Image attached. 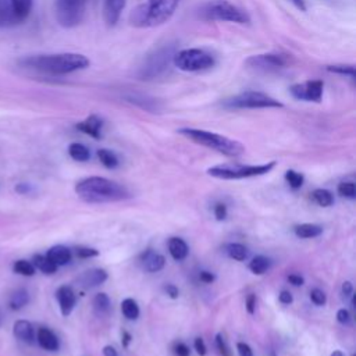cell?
Instances as JSON below:
<instances>
[{
	"instance_id": "6da1fadb",
	"label": "cell",
	"mask_w": 356,
	"mask_h": 356,
	"mask_svg": "<svg viewBox=\"0 0 356 356\" xmlns=\"http://www.w3.org/2000/svg\"><path fill=\"white\" fill-rule=\"evenodd\" d=\"M22 64L28 68L51 74L65 75L89 67L90 61L86 56L79 53H57V54H40L22 60Z\"/></svg>"
},
{
	"instance_id": "7a4b0ae2",
	"label": "cell",
	"mask_w": 356,
	"mask_h": 356,
	"mask_svg": "<svg viewBox=\"0 0 356 356\" xmlns=\"http://www.w3.org/2000/svg\"><path fill=\"white\" fill-rule=\"evenodd\" d=\"M76 195L88 203L120 202L131 197L128 189L103 177H89L75 185Z\"/></svg>"
},
{
	"instance_id": "3957f363",
	"label": "cell",
	"mask_w": 356,
	"mask_h": 356,
	"mask_svg": "<svg viewBox=\"0 0 356 356\" xmlns=\"http://www.w3.org/2000/svg\"><path fill=\"white\" fill-rule=\"evenodd\" d=\"M179 0H146L132 10L129 22L136 28H153L167 22L175 13Z\"/></svg>"
},
{
	"instance_id": "277c9868",
	"label": "cell",
	"mask_w": 356,
	"mask_h": 356,
	"mask_svg": "<svg viewBox=\"0 0 356 356\" xmlns=\"http://www.w3.org/2000/svg\"><path fill=\"white\" fill-rule=\"evenodd\" d=\"M178 134L188 138L189 140L206 146L209 149H213L221 154H225L228 157H236L241 156L245 152V147L241 142L227 138L224 135L210 132L206 129H197V128H181L178 129Z\"/></svg>"
},
{
	"instance_id": "5b68a950",
	"label": "cell",
	"mask_w": 356,
	"mask_h": 356,
	"mask_svg": "<svg viewBox=\"0 0 356 356\" xmlns=\"http://www.w3.org/2000/svg\"><path fill=\"white\" fill-rule=\"evenodd\" d=\"M174 54H175V46L171 43H165L154 49L143 60L142 65L139 67L138 76L146 81L163 76L168 71L170 65L172 64Z\"/></svg>"
},
{
	"instance_id": "8992f818",
	"label": "cell",
	"mask_w": 356,
	"mask_h": 356,
	"mask_svg": "<svg viewBox=\"0 0 356 356\" xmlns=\"http://www.w3.org/2000/svg\"><path fill=\"white\" fill-rule=\"evenodd\" d=\"M202 19L206 21H225L235 24H249V14L228 0H211L202 6L199 13Z\"/></svg>"
},
{
	"instance_id": "52a82bcc",
	"label": "cell",
	"mask_w": 356,
	"mask_h": 356,
	"mask_svg": "<svg viewBox=\"0 0 356 356\" xmlns=\"http://www.w3.org/2000/svg\"><path fill=\"white\" fill-rule=\"evenodd\" d=\"M172 64L185 72H199V71H206L216 64L214 56L199 47H189V49H182L179 51H175Z\"/></svg>"
},
{
	"instance_id": "ba28073f",
	"label": "cell",
	"mask_w": 356,
	"mask_h": 356,
	"mask_svg": "<svg viewBox=\"0 0 356 356\" xmlns=\"http://www.w3.org/2000/svg\"><path fill=\"white\" fill-rule=\"evenodd\" d=\"M275 164H277L275 161H268L266 164H257V165L220 164V165L210 167L207 170V174L220 179H241V178L264 175L270 172L275 167Z\"/></svg>"
},
{
	"instance_id": "9c48e42d",
	"label": "cell",
	"mask_w": 356,
	"mask_h": 356,
	"mask_svg": "<svg viewBox=\"0 0 356 356\" xmlns=\"http://www.w3.org/2000/svg\"><path fill=\"white\" fill-rule=\"evenodd\" d=\"M222 106L227 108H278L282 107V103L267 93L257 90H245L225 99L222 102Z\"/></svg>"
},
{
	"instance_id": "30bf717a",
	"label": "cell",
	"mask_w": 356,
	"mask_h": 356,
	"mask_svg": "<svg viewBox=\"0 0 356 356\" xmlns=\"http://www.w3.org/2000/svg\"><path fill=\"white\" fill-rule=\"evenodd\" d=\"M88 0H56V18L64 28L79 25L85 17Z\"/></svg>"
},
{
	"instance_id": "8fae6325",
	"label": "cell",
	"mask_w": 356,
	"mask_h": 356,
	"mask_svg": "<svg viewBox=\"0 0 356 356\" xmlns=\"http://www.w3.org/2000/svg\"><path fill=\"white\" fill-rule=\"evenodd\" d=\"M245 63L250 70L260 72H274L288 67L291 63V56L281 51H270L250 56Z\"/></svg>"
},
{
	"instance_id": "7c38bea8",
	"label": "cell",
	"mask_w": 356,
	"mask_h": 356,
	"mask_svg": "<svg viewBox=\"0 0 356 356\" xmlns=\"http://www.w3.org/2000/svg\"><path fill=\"white\" fill-rule=\"evenodd\" d=\"M324 92V82L320 79H310L300 83H295L289 88V93L303 102H314L320 103Z\"/></svg>"
},
{
	"instance_id": "4fadbf2b",
	"label": "cell",
	"mask_w": 356,
	"mask_h": 356,
	"mask_svg": "<svg viewBox=\"0 0 356 356\" xmlns=\"http://www.w3.org/2000/svg\"><path fill=\"white\" fill-rule=\"evenodd\" d=\"M127 0H104L103 1V18L108 26H114L120 17L122 10L125 8Z\"/></svg>"
},
{
	"instance_id": "5bb4252c",
	"label": "cell",
	"mask_w": 356,
	"mask_h": 356,
	"mask_svg": "<svg viewBox=\"0 0 356 356\" xmlns=\"http://www.w3.org/2000/svg\"><path fill=\"white\" fill-rule=\"evenodd\" d=\"M56 298L58 300L61 314L67 317L72 312V309L75 306V302H76V298H75V293H74L72 288L68 286V285H61L56 291Z\"/></svg>"
},
{
	"instance_id": "9a60e30c",
	"label": "cell",
	"mask_w": 356,
	"mask_h": 356,
	"mask_svg": "<svg viewBox=\"0 0 356 356\" xmlns=\"http://www.w3.org/2000/svg\"><path fill=\"white\" fill-rule=\"evenodd\" d=\"M102 128H103V120L96 114H90L83 121L76 124V129H79L81 132L92 136L95 139L102 138Z\"/></svg>"
},
{
	"instance_id": "2e32d148",
	"label": "cell",
	"mask_w": 356,
	"mask_h": 356,
	"mask_svg": "<svg viewBox=\"0 0 356 356\" xmlns=\"http://www.w3.org/2000/svg\"><path fill=\"white\" fill-rule=\"evenodd\" d=\"M107 280V273L103 268H90L83 271L79 277H78V285L83 286V288H93L97 286L100 284H103Z\"/></svg>"
},
{
	"instance_id": "e0dca14e",
	"label": "cell",
	"mask_w": 356,
	"mask_h": 356,
	"mask_svg": "<svg viewBox=\"0 0 356 356\" xmlns=\"http://www.w3.org/2000/svg\"><path fill=\"white\" fill-rule=\"evenodd\" d=\"M164 263H165L164 256L152 249H147L140 254V264L149 273L160 271L164 267Z\"/></svg>"
},
{
	"instance_id": "ac0fdd59",
	"label": "cell",
	"mask_w": 356,
	"mask_h": 356,
	"mask_svg": "<svg viewBox=\"0 0 356 356\" xmlns=\"http://www.w3.org/2000/svg\"><path fill=\"white\" fill-rule=\"evenodd\" d=\"M13 334L17 339H19L25 343H33V341H35L33 327L26 320H17L13 325Z\"/></svg>"
},
{
	"instance_id": "d6986e66",
	"label": "cell",
	"mask_w": 356,
	"mask_h": 356,
	"mask_svg": "<svg viewBox=\"0 0 356 356\" xmlns=\"http://www.w3.org/2000/svg\"><path fill=\"white\" fill-rule=\"evenodd\" d=\"M32 3L33 0H10L8 1L15 22H22L28 18L32 10Z\"/></svg>"
},
{
	"instance_id": "ffe728a7",
	"label": "cell",
	"mask_w": 356,
	"mask_h": 356,
	"mask_svg": "<svg viewBox=\"0 0 356 356\" xmlns=\"http://www.w3.org/2000/svg\"><path fill=\"white\" fill-rule=\"evenodd\" d=\"M46 256L58 267V266H65L71 261V250L67 246L63 245H56L53 248H50L46 253Z\"/></svg>"
},
{
	"instance_id": "44dd1931",
	"label": "cell",
	"mask_w": 356,
	"mask_h": 356,
	"mask_svg": "<svg viewBox=\"0 0 356 356\" xmlns=\"http://www.w3.org/2000/svg\"><path fill=\"white\" fill-rule=\"evenodd\" d=\"M39 345L44 349V350H50V352H54L58 349V339L56 337V334L46 328V327H40L38 330V337H36Z\"/></svg>"
},
{
	"instance_id": "7402d4cb",
	"label": "cell",
	"mask_w": 356,
	"mask_h": 356,
	"mask_svg": "<svg viewBox=\"0 0 356 356\" xmlns=\"http://www.w3.org/2000/svg\"><path fill=\"white\" fill-rule=\"evenodd\" d=\"M188 245L184 239L174 236L168 241V252L174 260H184L188 256Z\"/></svg>"
},
{
	"instance_id": "603a6c76",
	"label": "cell",
	"mask_w": 356,
	"mask_h": 356,
	"mask_svg": "<svg viewBox=\"0 0 356 356\" xmlns=\"http://www.w3.org/2000/svg\"><path fill=\"white\" fill-rule=\"evenodd\" d=\"M127 100L139 106L140 108H145L147 111L156 113L159 110V104L156 102V99H152L149 96H143V95H128Z\"/></svg>"
},
{
	"instance_id": "cb8c5ba5",
	"label": "cell",
	"mask_w": 356,
	"mask_h": 356,
	"mask_svg": "<svg viewBox=\"0 0 356 356\" xmlns=\"http://www.w3.org/2000/svg\"><path fill=\"white\" fill-rule=\"evenodd\" d=\"M32 264L43 274H53L57 271V266L46 254H35Z\"/></svg>"
},
{
	"instance_id": "d4e9b609",
	"label": "cell",
	"mask_w": 356,
	"mask_h": 356,
	"mask_svg": "<svg viewBox=\"0 0 356 356\" xmlns=\"http://www.w3.org/2000/svg\"><path fill=\"white\" fill-rule=\"evenodd\" d=\"M323 234V227L317 224H300L295 227V235L299 238H316Z\"/></svg>"
},
{
	"instance_id": "484cf974",
	"label": "cell",
	"mask_w": 356,
	"mask_h": 356,
	"mask_svg": "<svg viewBox=\"0 0 356 356\" xmlns=\"http://www.w3.org/2000/svg\"><path fill=\"white\" fill-rule=\"evenodd\" d=\"M68 154L71 156V159H74L75 161H86L90 157V152L89 149L78 142H74L68 146Z\"/></svg>"
},
{
	"instance_id": "4316f807",
	"label": "cell",
	"mask_w": 356,
	"mask_h": 356,
	"mask_svg": "<svg viewBox=\"0 0 356 356\" xmlns=\"http://www.w3.org/2000/svg\"><path fill=\"white\" fill-rule=\"evenodd\" d=\"M28 302H29L28 291L21 288V289H17V291L10 296L8 305H10V309H11V310H19V309H22Z\"/></svg>"
},
{
	"instance_id": "83f0119b",
	"label": "cell",
	"mask_w": 356,
	"mask_h": 356,
	"mask_svg": "<svg viewBox=\"0 0 356 356\" xmlns=\"http://www.w3.org/2000/svg\"><path fill=\"white\" fill-rule=\"evenodd\" d=\"M270 267H271V260L266 256H256L249 263V270L257 275L264 274Z\"/></svg>"
},
{
	"instance_id": "f1b7e54d",
	"label": "cell",
	"mask_w": 356,
	"mask_h": 356,
	"mask_svg": "<svg viewBox=\"0 0 356 356\" xmlns=\"http://www.w3.org/2000/svg\"><path fill=\"white\" fill-rule=\"evenodd\" d=\"M121 312L128 320H136L139 317V306L131 298H127L121 302Z\"/></svg>"
},
{
	"instance_id": "f546056e",
	"label": "cell",
	"mask_w": 356,
	"mask_h": 356,
	"mask_svg": "<svg viewBox=\"0 0 356 356\" xmlns=\"http://www.w3.org/2000/svg\"><path fill=\"white\" fill-rule=\"evenodd\" d=\"M227 252H228L229 257H232L234 260H238V261H243L249 254L248 248L242 243H229L227 246Z\"/></svg>"
},
{
	"instance_id": "4dcf8cb0",
	"label": "cell",
	"mask_w": 356,
	"mask_h": 356,
	"mask_svg": "<svg viewBox=\"0 0 356 356\" xmlns=\"http://www.w3.org/2000/svg\"><path fill=\"white\" fill-rule=\"evenodd\" d=\"M325 70L338 75L349 76L352 81H355V65L352 64H332V65H327Z\"/></svg>"
},
{
	"instance_id": "1f68e13d",
	"label": "cell",
	"mask_w": 356,
	"mask_h": 356,
	"mask_svg": "<svg viewBox=\"0 0 356 356\" xmlns=\"http://www.w3.org/2000/svg\"><path fill=\"white\" fill-rule=\"evenodd\" d=\"M97 157H99L100 163L107 168H115L118 165L117 156L108 149H99L97 150Z\"/></svg>"
},
{
	"instance_id": "d6a6232c",
	"label": "cell",
	"mask_w": 356,
	"mask_h": 356,
	"mask_svg": "<svg viewBox=\"0 0 356 356\" xmlns=\"http://www.w3.org/2000/svg\"><path fill=\"white\" fill-rule=\"evenodd\" d=\"M93 309H95V312L99 316H102V314L108 312V309H110V299H108V296L104 292H100V293H97L93 298Z\"/></svg>"
},
{
	"instance_id": "836d02e7",
	"label": "cell",
	"mask_w": 356,
	"mask_h": 356,
	"mask_svg": "<svg viewBox=\"0 0 356 356\" xmlns=\"http://www.w3.org/2000/svg\"><path fill=\"white\" fill-rule=\"evenodd\" d=\"M314 202L318 204V206H323V207H328L334 203V197L331 195L330 191L327 189H316L313 193H312Z\"/></svg>"
},
{
	"instance_id": "e575fe53",
	"label": "cell",
	"mask_w": 356,
	"mask_h": 356,
	"mask_svg": "<svg viewBox=\"0 0 356 356\" xmlns=\"http://www.w3.org/2000/svg\"><path fill=\"white\" fill-rule=\"evenodd\" d=\"M13 270H14V273H17L19 275H25V277H31L36 271L35 266L28 260H17L13 266Z\"/></svg>"
},
{
	"instance_id": "d590c367",
	"label": "cell",
	"mask_w": 356,
	"mask_h": 356,
	"mask_svg": "<svg viewBox=\"0 0 356 356\" xmlns=\"http://www.w3.org/2000/svg\"><path fill=\"white\" fill-rule=\"evenodd\" d=\"M285 179H286V182L289 184V186L292 189L300 188L303 185V181H305L303 175L300 172H298V171H293V170H288L285 172Z\"/></svg>"
},
{
	"instance_id": "8d00e7d4",
	"label": "cell",
	"mask_w": 356,
	"mask_h": 356,
	"mask_svg": "<svg viewBox=\"0 0 356 356\" xmlns=\"http://www.w3.org/2000/svg\"><path fill=\"white\" fill-rule=\"evenodd\" d=\"M338 193L343 197H348V199H355L356 197V185L350 181H346V182H341L338 185Z\"/></svg>"
},
{
	"instance_id": "74e56055",
	"label": "cell",
	"mask_w": 356,
	"mask_h": 356,
	"mask_svg": "<svg viewBox=\"0 0 356 356\" xmlns=\"http://www.w3.org/2000/svg\"><path fill=\"white\" fill-rule=\"evenodd\" d=\"M216 345H217V349L220 352L221 356H231V350H229V346L224 338V335L221 332H218L216 335Z\"/></svg>"
},
{
	"instance_id": "f35d334b",
	"label": "cell",
	"mask_w": 356,
	"mask_h": 356,
	"mask_svg": "<svg viewBox=\"0 0 356 356\" xmlns=\"http://www.w3.org/2000/svg\"><path fill=\"white\" fill-rule=\"evenodd\" d=\"M310 299H312V302H313L314 305H317V306H323V305L327 302L325 293H324L321 289H317V288L310 292Z\"/></svg>"
},
{
	"instance_id": "ab89813d",
	"label": "cell",
	"mask_w": 356,
	"mask_h": 356,
	"mask_svg": "<svg viewBox=\"0 0 356 356\" xmlns=\"http://www.w3.org/2000/svg\"><path fill=\"white\" fill-rule=\"evenodd\" d=\"M99 252L93 248H78L76 249V256L81 259H88V257H95L97 256Z\"/></svg>"
},
{
	"instance_id": "60d3db41",
	"label": "cell",
	"mask_w": 356,
	"mask_h": 356,
	"mask_svg": "<svg viewBox=\"0 0 356 356\" xmlns=\"http://www.w3.org/2000/svg\"><path fill=\"white\" fill-rule=\"evenodd\" d=\"M227 214H228V211H227V206H225L224 203H217V204L214 206V216H216V218H217L218 221L225 220Z\"/></svg>"
},
{
	"instance_id": "b9f144b4",
	"label": "cell",
	"mask_w": 356,
	"mask_h": 356,
	"mask_svg": "<svg viewBox=\"0 0 356 356\" xmlns=\"http://www.w3.org/2000/svg\"><path fill=\"white\" fill-rule=\"evenodd\" d=\"M174 352L177 356H189V353H191L188 345L184 342H177L174 345Z\"/></svg>"
},
{
	"instance_id": "7bdbcfd3",
	"label": "cell",
	"mask_w": 356,
	"mask_h": 356,
	"mask_svg": "<svg viewBox=\"0 0 356 356\" xmlns=\"http://www.w3.org/2000/svg\"><path fill=\"white\" fill-rule=\"evenodd\" d=\"M236 350L239 356H253V352L250 349V346L245 342H238L236 343Z\"/></svg>"
},
{
	"instance_id": "ee69618b",
	"label": "cell",
	"mask_w": 356,
	"mask_h": 356,
	"mask_svg": "<svg viewBox=\"0 0 356 356\" xmlns=\"http://www.w3.org/2000/svg\"><path fill=\"white\" fill-rule=\"evenodd\" d=\"M246 310L249 314H253L256 310V295L249 293L246 298Z\"/></svg>"
},
{
	"instance_id": "f6af8a7d",
	"label": "cell",
	"mask_w": 356,
	"mask_h": 356,
	"mask_svg": "<svg viewBox=\"0 0 356 356\" xmlns=\"http://www.w3.org/2000/svg\"><path fill=\"white\" fill-rule=\"evenodd\" d=\"M337 320L341 323V324H348L350 321V314L346 309H339L337 312Z\"/></svg>"
},
{
	"instance_id": "bcb514c9",
	"label": "cell",
	"mask_w": 356,
	"mask_h": 356,
	"mask_svg": "<svg viewBox=\"0 0 356 356\" xmlns=\"http://www.w3.org/2000/svg\"><path fill=\"white\" fill-rule=\"evenodd\" d=\"M195 350L197 352V355H200V356H204L206 355V352H207V349H206V345H204V342H203V339L200 338V337H197L196 339H195Z\"/></svg>"
},
{
	"instance_id": "7dc6e473",
	"label": "cell",
	"mask_w": 356,
	"mask_h": 356,
	"mask_svg": "<svg viewBox=\"0 0 356 356\" xmlns=\"http://www.w3.org/2000/svg\"><path fill=\"white\" fill-rule=\"evenodd\" d=\"M199 278H200V281H202V282H204V284H210V282H213V281L216 280V275H214L213 273H210V271L203 270V271H200Z\"/></svg>"
},
{
	"instance_id": "c3c4849f",
	"label": "cell",
	"mask_w": 356,
	"mask_h": 356,
	"mask_svg": "<svg viewBox=\"0 0 356 356\" xmlns=\"http://www.w3.org/2000/svg\"><path fill=\"white\" fill-rule=\"evenodd\" d=\"M278 299H280V302L284 303V305H289V303H292V300H293L292 293H291L289 291H281L280 295H278Z\"/></svg>"
},
{
	"instance_id": "681fc988",
	"label": "cell",
	"mask_w": 356,
	"mask_h": 356,
	"mask_svg": "<svg viewBox=\"0 0 356 356\" xmlns=\"http://www.w3.org/2000/svg\"><path fill=\"white\" fill-rule=\"evenodd\" d=\"M164 291H165V292H167V295H168L170 298H172V299H177V298L179 296V291H178V288H177L175 285H172V284L165 285V286H164Z\"/></svg>"
},
{
	"instance_id": "f907efd6",
	"label": "cell",
	"mask_w": 356,
	"mask_h": 356,
	"mask_svg": "<svg viewBox=\"0 0 356 356\" xmlns=\"http://www.w3.org/2000/svg\"><path fill=\"white\" fill-rule=\"evenodd\" d=\"M288 281H289L292 285H295V286H300V285H303V282H305L303 277H300V275H298V274H291V275H288Z\"/></svg>"
},
{
	"instance_id": "816d5d0a",
	"label": "cell",
	"mask_w": 356,
	"mask_h": 356,
	"mask_svg": "<svg viewBox=\"0 0 356 356\" xmlns=\"http://www.w3.org/2000/svg\"><path fill=\"white\" fill-rule=\"evenodd\" d=\"M342 293H343V296H346V298H349V296L353 293V285H352L350 281H345V282L342 284Z\"/></svg>"
},
{
	"instance_id": "f5cc1de1",
	"label": "cell",
	"mask_w": 356,
	"mask_h": 356,
	"mask_svg": "<svg viewBox=\"0 0 356 356\" xmlns=\"http://www.w3.org/2000/svg\"><path fill=\"white\" fill-rule=\"evenodd\" d=\"M15 191H17L18 193H21V195H25V193H28V192L31 191V186H29L28 184H25V182H21V184H18V185L15 186Z\"/></svg>"
},
{
	"instance_id": "db71d44e",
	"label": "cell",
	"mask_w": 356,
	"mask_h": 356,
	"mask_svg": "<svg viewBox=\"0 0 356 356\" xmlns=\"http://www.w3.org/2000/svg\"><path fill=\"white\" fill-rule=\"evenodd\" d=\"M103 355H104V356H118L115 348H113L111 345H106V346L103 348Z\"/></svg>"
},
{
	"instance_id": "11a10c76",
	"label": "cell",
	"mask_w": 356,
	"mask_h": 356,
	"mask_svg": "<svg viewBox=\"0 0 356 356\" xmlns=\"http://www.w3.org/2000/svg\"><path fill=\"white\" fill-rule=\"evenodd\" d=\"M298 10L300 11H305L306 10V4H305V0H289Z\"/></svg>"
},
{
	"instance_id": "9f6ffc18",
	"label": "cell",
	"mask_w": 356,
	"mask_h": 356,
	"mask_svg": "<svg viewBox=\"0 0 356 356\" xmlns=\"http://www.w3.org/2000/svg\"><path fill=\"white\" fill-rule=\"evenodd\" d=\"M122 335H124V341H122V345L127 348V346H128V343H129V341H131V335H129L128 332H124Z\"/></svg>"
},
{
	"instance_id": "6f0895ef",
	"label": "cell",
	"mask_w": 356,
	"mask_h": 356,
	"mask_svg": "<svg viewBox=\"0 0 356 356\" xmlns=\"http://www.w3.org/2000/svg\"><path fill=\"white\" fill-rule=\"evenodd\" d=\"M331 356H343V353H342L341 350H334V352L331 353Z\"/></svg>"
},
{
	"instance_id": "680465c9",
	"label": "cell",
	"mask_w": 356,
	"mask_h": 356,
	"mask_svg": "<svg viewBox=\"0 0 356 356\" xmlns=\"http://www.w3.org/2000/svg\"><path fill=\"white\" fill-rule=\"evenodd\" d=\"M352 356H355V355H352Z\"/></svg>"
}]
</instances>
